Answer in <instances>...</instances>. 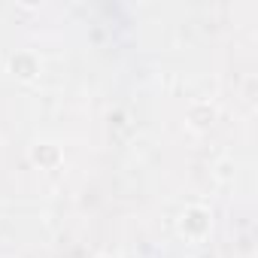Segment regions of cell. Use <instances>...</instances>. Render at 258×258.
Segmentation results:
<instances>
[{
    "mask_svg": "<svg viewBox=\"0 0 258 258\" xmlns=\"http://www.w3.org/2000/svg\"><path fill=\"white\" fill-rule=\"evenodd\" d=\"M176 231H179V237H185L188 243L207 240L210 231H213V213H210V207H204V204H188V207H182L179 216H176Z\"/></svg>",
    "mask_w": 258,
    "mask_h": 258,
    "instance_id": "cell-1",
    "label": "cell"
},
{
    "mask_svg": "<svg viewBox=\"0 0 258 258\" xmlns=\"http://www.w3.org/2000/svg\"><path fill=\"white\" fill-rule=\"evenodd\" d=\"M28 158H31V164L40 167V170H58V167L64 164V149H61V143H55V140H37V143L31 146Z\"/></svg>",
    "mask_w": 258,
    "mask_h": 258,
    "instance_id": "cell-2",
    "label": "cell"
},
{
    "mask_svg": "<svg viewBox=\"0 0 258 258\" xmlns=\"http://www.w3.org/2000/svg\"><path fill=\"white\" fill-rule=\"evenodd\" d=\"M216 118H219V109H216L213 100H191L188 109H185V121H188L191 131H198V134L210 131V127L216 124Z\"/></svg>",
    "mask_w": 258,
    "mask_h": 258,
    "instance_id": "cell-3",
    "label": "cell"
},
{
    "mask_svg": "<svg viewBox=\"0 0 258 258\" xmlns=\"http://www.w3.org/2000/svg\"><path fill=\"white\" fill-rule=\"evenodd\" d=\"M40 70H43V61H40V55L31 52V49H19V52L10 58V73H13L19 82H34V79L40 76Z\"/></svg>",
    "mask_w": 258,
    "mask_h": 258,
    "instance_id": "cell-4",
    "label": "cell"
},
{
    "mask_svg": "<svg viewBox=\"0 0 258 258\" xmlns=\"http://www.w3.org/2000/svg\"><path fill=\"white\" fill-rule=\"evenodd\" d=\"M216 179H219V182H231V179H234V158L225 155V158L216 161Z\"/></svg>",
    "mask_w": 258,
    "mask_h": 258,
    "instance_id": "cell-5",
    "label": "cell"
},
{
    "mask_svg": "<svg viewBox=\"0 0 258 258\" xmlns=\"http://www.w3.org/2000/svg\"><path fill=\"white\" fill-rule=\"evenodd\" d=\"M97 258H112V255H106V252H103V255H97Z\"/></svg>",
    "mask_w": 258,
    "mask_h": 258,
    "instance_id": "cell-6",
    "label": "cell"
}]
</instances>
